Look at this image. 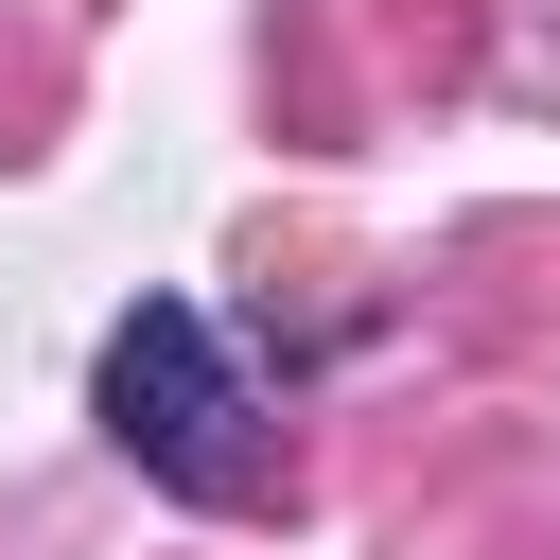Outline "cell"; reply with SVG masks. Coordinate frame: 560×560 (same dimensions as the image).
<instances>
[{
    "instance_id": "cell-1",
    "label": "cell",
    "mask_w": 560,
    "mask_h": 560,
    "mask_svg": "<svg viewBox=\"0 0 560 560\" xmlns=\"http://www.w3.org/2000/svg\"><path fill=\"white\" fill-rule=\"evenodd\" d=\"M105 438L175 508H280V438H262V402H245V368H228V332L192 298H140L105 332Z\"/></svg>"
}]
</instances>
